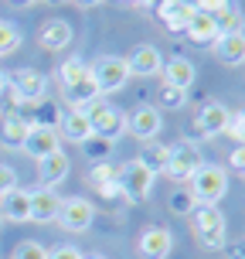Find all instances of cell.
<instances>
[{"mask_svg": "<svg viewBox=\"0 0 245 259\" xmlns=\"http://www.w3.org/2000/svg\"><path fill=\"white\" fill-rule=\"evenodd\" d=\"M228 167H232L238 178H245V147H235L232 154H228Z\"/></svg>", "mask_w": 245, "mask_h": 259, "instance_id": "cell-36", "label": "cell"}, {"mask_svg": "<svg viewBox=\"0 0 245 259\" xmlns=\"http://www.w3.org/2000/svg\"><path fill=\"white\" fill-rule=\"evenodd\" d=\"M82 147H85V154H89L95 164H106V157H109V147H113V143L99 140V137H89V140L82 143Z\"/></svg>", "mask_w": 245, "mask_h": 259, "instance_id": "cell-33", "label": "cell"}, {"mask_svg": "<svg viewBox=\"0 0 245 259\" xmlns=\"http://www.w3.org/2000/svg\"><path fill=\"white\" fill-rule=\"evenodd\" d=\"M154 181H157V178L143 167L140 160H126L123 167H116L119 191H123V198H126V201H133V205H140V201H146V198H150Z\"/></svg>", "mask_w": 245, "mask_h": 259, "instance_id": "cell-4", "label": "cell"}, {"mask_svg": "<svg viewBox=\"0 0 245 259\" xmlns=\"http://www.w3.org/2000/svg\"><path fill=\"white\" fill-rule=\"evenodd\" d=\"M58 208H62V198H58L52 188L31 191V222H38V225H52V222L58 219Z\"/></svg>", "mask_w": 245, "mask_h": 259, "instance_id": "cell-18", "label": "cell"}, {"mask_svg": "<svg viewBox=\"0 0 245 259\" xmlns=\"http://www.w3.org/2000/svg\"><path fill=\"white\" fill-rule=\"evenodd\" d=\"M242 24H245V17L238 7H232L228 14H221L218 21H215V27H218V38L221 34H242Z\"/></svg>", "mask_w": 245, "mask_h": 259, "instance_id": "cell-29", "label": "cell"}, {"mask_svg": "<svg viewBox=\"0 0 245 259\" xmlns=\"http://www.w3.org/2000/svg\"><path fill=\"white\" fill-rule=\"evenodd\" d=\"M89 72V65H85V58H78V55H72V58H65L58 68H55V78L62 82V85H72L75 78H82Z\"/></svg>", "mask_w": 245, "mask_h": 259, "instance_id": "cell-26", "label": "cell"}, {"mask_svg": "<svg viewBox=\"0 0 245 259\" xmlns=\"http://www.w3.org/2000/svg\"><path fill=\"white\" fill-rule=\"evenodd\" d=\"M0 219L7 222H31V191L14 188L0 198Z\"/></svg>", "mask_w": 245, "mask_h": 259, "instance_id": "cell-20", "label": "cell"}, {"mask_svg": "<svg viewBox=\"0 0 245 259\" xmlns=\"http://www.w3.org/2000/svg\"><path fill=\"white\" fill-rule=\"evenodd\" d=\"M191 7H184L181 0H160L157 4V17L164 21V27H167L170 34H184L187 31V24H191Z\"/></svg>", "mask_w": 245, "mask_h": 259, "instance_id": "cell-19", "label": "cell"}, {"mask_svg": "<svg viewBox=\"0 0 245 259\" xmlns=\"http://www.w3.org/2000/svg\"><path fill=\"white\" fill-rule=\"evenodd\" d=\"M232 7H235L232 0H198V11L208 14V17H215V21H218L221 14H228Z\"/></svg>", "mask_w": 245, "mask_h": 259, "instance_id": "cell-34", "label": "cell"}, {"mask_svg": "<svg viewBox=\"0 0 245 259\" xmlns=\"http://www.w3.org/2000/svg\"><path fill=\"white\" fill-rule=\"evenodd\" d=\"M228 191V170L218 164H201L187 178V194L194 198V205H218Z\"/></svg>", "mask_w": 245, "mask_h": 259, "instance_id": "cell-1", "label": "cell"}, {"mask_svg": "<svg viewBox=\"0 0 245 259\" xmlns=\"http://www.w3.org/2000/svg\"><path fill=\"white\" fill-rule=\"evenodd\" d=\"M0 225H4V219H0Z\"/></svg>", "mask_w": 245, "mask_h": 259, "instance_id": "cell-47", "label": "cell"}, {"mask_svg": "<svg viewBox=\"0 0 245 259\" xmlns=\"http://www.w3.org/2000/svg\"><path fill=\"white\" fill-rule=\"evenodd\" d=\"M7 85H11V96L14 103H41L44 96H48V78L41 75V72H34V68H17L14 75H7Z\"/></svg>", "mask_w": 245, "mask_h": 259, "instance_id": "cell-7", "label": "cell"}, {"mask_svg": "<svg viewBox=\"0 0 245 259\" xmlns=\"http://www.w3.org/2000/svg\"><path fill=\"white\" fill-rule=\"evenodd\" d=\"M116 4H136V7H154L160 0H116Z\"/></svg>", "mask_w": 245, "mask_h": 259, "instance_id": "cell-41", "label": "cell"}, {"mask_svg": "<svg viewBox=\"0 0 245 259\" xmlns=\"http://www.w3.org/2000/svg\"><path fill=\"white\" fill-rule=\"evenodd\" d=\"M21 41H24L21 27H17V24H11V21H0V58L14 55L17 48H21Z\"/></svg>", "mask_w": 245, "mask_h": 259, "instance_id": "cell-27", "label": "cell"}, {"mask_svg": "<svg viewBox=\"0 0 245 259\" xmlns=\"http://www.w3.org/2000/svg\"><path fill=\"white\" fill-rule=\"evenodd\" d=\"M228 116H232V109H228V106H221V103H205L201 109H198V116H194V133H198L201 140L225 137Z\"/></svg>", "mask_w": 245, "mask_h": 259, "instance_id": "cell-9", "label": "cell"}, {"mask_svg": "<svg viewBox=\"0 0 245 259\" xmlns=\"http://www.w3.org/2000/svg\"><path fill=\"white\" fill-rule=\"evenodd\" d=\"M38 45L44 52H65L72 45V24L68 21H44L38 31Z\"/></svg>", "mask_w": 245, "mask_h": 259, "instance_id": "cell-21", "label": "cell"}, {"mask_svg": "<svg viewBox=\"0 0 245 259\" xmlns=\"http://www.w3.org/2000/svg\"><path fill=\"white\" fill-rule=\"evenodd\" d=\"M157 99H160V106H167V109H181V106H187V92L177 89V85H167V82H160V92H157Z\"/></svg>", "mask_w": 245, "mask_h": 259, "instance_id": "cell-28", "label": "cell"}, {"mask_svg": "<svg viewBox=\"0 0 245 259\" xmlns=\"http://www.w3.org/2000/svg\"><path fill=\"white\" fill-rule=\"evenodd\" d=\"M34 126H38V123H34V113H31V116H24V113H17V109H14V113H7V116H4V126H0V143H4L7 150H21V147H24V140H27V133H31Z\"/></svg>", "mask_w": 245, "mask_h": 259, "instance_id": "cell-13", "label": "cell"}, {"mask_svg": "<svg viewBox=\"0 0 245 259\" xmlns=\"http://www.w3.org/2000/svg\"><path fill=\"white\" fill-rule=\"evenodd\" d=\"M4 85H7V75H4V72H0V92H4Z\"/></svg>", "mask_w": 245, "mask_h": 259, "instance_id": "cell-44", "label": "cell"}, {"mask_svg": "<svg viewBox=\"0 0 245 259\" xmlns=\"http://www.w3.org/2000/svg\"><path fill=\"white\" fill-rule=\"evenodd\" d=\"M123 62L129 68V78H150V75H160V68H164V58L154 45H133Z\"/></svg>", "mask_w": 245, "mask_h": 259, "instance_id": "cell-12", "label": "cell"}, {"mask_svg": "<svg viewBox=\"0 0 245 259\" xmlns=\"http://www.w3.org/2000/svg\"><path fill=\"white\" fill-rule=\"evenodd\" d=\"M225 259H245V235H238L235 242H225Z\"/></svg>", "mask_w": 245, "mask_h": 259, "instance_id": "cell-37", "label": "cell"}, {"mask_svg": "<svg viewBox=\"0 0 245 259\" xmlns=\"http://www.w3.org/2000/svg\"><path fill=\"white\" fill-rule=\"evenodd\" d=\"M11 259H48V249L34 242V239H24V242H17L11 252Z\"/></svg>", "mask_w": 245, "mask_h": 259, "instance_id": "cell-30", "label": "cell"}, {"mask_svg": "<svg viewBox=\"0 0 245 259\" xmlns=\"http://www.w3.org/2000/svg\"><path fill=\"white\" fill-rule=\"evenodd\" d=\"M95 99H99V85H95L92 72H85L82 78H75L72 85H62V103L72 106V109H89Z\"/></svg>", "mask_w": 245, "mask_h": 259, "instance_id": "cell-15", "label": "cell"}, {"mask_svg": "<svg viewBox=\"0 0 245 259\" xmlns=\"http://www.w3.org/2000/svg\"><path fill=\"white\" fill-rule=\"evenodd\" d=\"M48 259H82L75 246H58V249H48Z\"/></svg>", "mask_w": 245, "mask_h": 259, "instance_id": "cell-38", "label": "cell"}, {"mask_svg": "<svg viewBox=\"0 0 245 259\" xmlns=\"http://www.w3.org/2000/svg\"><path fill=\"white\" fill-rule=\"evenodd\" d=\"M11 7H17V11H24V7H31V4H38V0H7Z\"/></svg>", "mask_w": 245, "mask_h": 259, "instance_id": "cell-42", "label": "cell"}, {"mask_svg": "<svg viewBox=\"0 0 245 259\" xmlns=\"http://www.w3.org/2000/svg\"><path fill=\"white\" fill-rule=\"evenodd\" d=\"M72 4H78L82 11H89V7H99V4H106V0H72Z\"/></svg>", "mask_w": 245, "mask_h": 259, "instance_id": "cell-40", "label": "cell"}, {"mask_svg": "<svg viewBox=\"0 0 245 259\" xmlns=\"http://www.w3.org/2000/svg\"><path fill=\"white\" fill-rule=\"evenodd\" d=\"M211 52H215V58L221 65H232V68L245 65V31L242 34H221V38H215Z\"/></svg>", "mask_w": 245, "mask_h": 259, "instance_id": "cell-23", "label": "cell"}, {"mask_svg": "<svg viewBox=\"0 0 245 259\" xmlns=\"http://www.w3.org/2000/svg\"><path fill=\"white\" fill-rule=\"evenodd\" d=\"M58 137L68 143H82L92 137V130H89V119H85V109H68V113H62L58 116Z\"/></svg>", "mask_w": 245, "mask_h": 259, "instance_id": "cell-17", "label": "cell"}, {"mask_svg": "<svg viewBox=\"0 0 245 259\" xmlns=\"http://www.w3.org/2000/svg\"><path fill=\"white\" fill-rule=\"evenodd\" d=\"M201 164H205L201 150H198L191 140H177V143L167 147V167H164V174H167L174 184H187V178H191Z\"/></svg>", "mask_w": 245, "mask_h": 259, "instance_id": "cell-5", "label": "cell"}, {"mask_svg": "<svg viewBox=\"0 0 245 259\" xmlns=\"http://www.w3.org/2000/svg\"><path fill=\"white\" fill-rule=\"evenodd\" d=\"M82 259H106V256H99V252H95V256H82Z\"/></svg>", "mask_w": 245, "mask_h": 259, "instance_id": "cell-46", "label": "cell"}, {"mask_svg": "<svg viewBox=\"0 0 245 259\" xmlns=\"http://www.w3.org/2000/svg\"><path fill=\"white\" fill-rule=\"evenodd\" d=\"M160 75H164V82H167V85H177V89L191 92V85H194V78H198V72H194V65L187 62V58L174 55V58H167V62H164Z\"/></svg>", "mask_w": 245, "mask_h": 259, "instance_id": "cell-22", "label": "cell"}, {"mask_svg": "<svg viewBox=\"0 0 245 259\" xmlns=\"http://www.w3.org/2000/svg\"><path fill=\"white\" fill-rule=\"evenodd\" d=\"M68 170H72V160L65 150H55V154L41 157L38 160V181L41 188H55V184H62L68 178Z\"/></svg>", "mask_w": 245, "mask_h": 259, "instance_id": "cell-16", "label": "cell"}, {"mask_svg": "<svg viewBox=\"0 0 245 259\" xmlns=\"http://www.w3.org/2000/svg\"><path fill=\"white\" fill-rule=\"evenodd\" d=\"M160 126H164V113H160L157 106H136V109L126 116V133H133L140 143L157 140Z\"/></svg>", "mask_w": 245, "mask_h": 259, "instance_id": "cell-10", "label": "cell"}, {"mask_svg": "<svg viewBox=\"0 0 245 259\" xmlns=\"http://www.w3.org/2000/svg\"><path fill=\"white\" fill-rule=\"evenodd\" d=\"M95 191L103 194L106 201H116V198H123V191H119V184H116V178H113V181H109V184H103V188H95Z\"/></svg>", "mask_w": 245, "mask_h": 259, "instance_id": "cell-39", "label": "cell"}, {"mask_svg": "<svg viewBox=\"0 0 245 259\" xmlns=\"http://www.w3.org/2000/svg\"><path fill=\"white\" fill-rule=\"evenodd\" d=\"M238 119H242V133H245V109H238Z\"/></svg>", "mask_w": 245, "mask_h": 259, "instance_id": "cell-43", "label": "cell"}, {"mask_svg": "<svg viewBox=\"0 0 245 259\" xmlns=\"http://www.w3.org/2000/svg\"><path fill=\"white\" fill-rule=\"evenodd\" d=\"M174 249V235L164 225H146L136 239V256L140 259H167Z\"/></svg>", "mask_w": 245, "mask_h": 259, "instance_id": "cell-11", "label": "cell"}, {"mask_svg": "<svg viewBox=\"0 0 245 259\" xmlns=\"http://www.w3.org/2000/svg\"><path fill=\"white\" fill-rule=\"evenodd\" d=\"M191 232L205 249H221L228 235V222L215 205H194L191 211Z\"/></svg>", "mask_w": 245, "mask_h": 259, "instance_id": "cell-2", "label": "cell"}, {"mask_svg": "<svg viewBox=\"0 0 245 259\" xmlns=\"http://www.w3.org/2000/svg\"><path fill=\"white\" fill-rule=\"evenodd\" d=\"M136 160H140L143 167L157 178V174H164V167H167V147H164V143H157V140H146L140 147V157H136Z\"/></svg>", "mask_w": 245, "mask_h": 259, "instance_id": "cell-25", "label": "cell"}, {"mask_svg": "<svg viewBox=\"0 0 245 259\" xmlns=\"http://www.w3.org/2000/svg\"><path fill=\"white\" fill-rule=\"evenodd\" d=\"M92 219H95L92 201H85L82 194H72V198H62V208H58L55 222L65 232H85V229H92Z\"/></svg>", "mask_w": 245, "mask_h": 259, "instance_id": "cell-8", "label": "cell"}, {"mask_svg": "<svg viewBox=\"0 0 245 259\" xmlns=\"http://www.w3.org/2000/svg\"><path fill=\"white\" fill-rule=\"evenodd\" d=\"M55 150H62V137H58L55 126H34L27 133L24 147H21V154H27L31 160H41V157L55 154Z\"/></svg>", "mask_w": 245, "mask_h": 259, "instance_id": "cell-14", "label": "cell"}, {"mask_svg": "<svg viewBox=\"0 0 245 259\" xmlns=\"http://www.w3.org/2000/svg\"><path fill=\"white\" fill-rule=\"evenodd\" d=\"M116 178V167L106 160V164H92V170H89V184L92 188H103V184H109Z\"/></svg>", "mask_w": 245, "mask_h": 259, "instance_id": "cell-32", "label": "cell"}, {"mask_svg": "<svg viewBox=\"0 0 245 259\" xmlns=\"http://www.w3.org/2000/svg\"><path fill=\"white\" fill-rule=\"evenodd\" d=\"M14 188H17V170L7 167V164H0V198L7 191H14Z\"/></svg>", "mask_w": 245, "mask_h": 259, "instance_id": "cell-35", "label": "cell"}, {"mask_svg": "<svg viewBox=\"0 0 245 259\" xmlns=\"http://www.w3.org/2000/svg\"><path fill=\"white\" fill-rule=\"evenodd\" d=\"M85 119H89L92 137H99V140H106V143H113L116 137L126 133V116H123L113 103H103V99H95V103L85 109Z\"/></svg>", "mask_w": 245, "mask_h": 259, "instance_id": "cell-3", "label": "cell"}, {"mask_svg": "<svg viewBox=\"0 0 245 259\" xmlns=\"http://www.w3.org/2000/svg\"><path fill=\"white\" fill-rule=\"evenodd\" d=\"M170 211H174V215H191L194 211V198L191 194H187V188H177V191L170 194Z\"/></svg>", "mask_w": 245, "mask_h": 259, "instance_id": "cell-31", "label": "cell"}, {"mask_svg": "<svg viewBox=\"0 0 245 259\" xmlns=\"http://www.w3.org/2000/svg\"><path fill=\"white\" fill-rule=\"evenodd\" d=\"M89 72H92V78H95V85H99V96H113V92H119L129 82V68L119 55L95 58V65H89Z\"/></svg>", "mask_w": 245, "mask_h": 259, "instance_id": "cell-6", "label": "cell"}, {"mask_svg": "<svg viewBox=\"0 0 245 259\" xmlns=\"http://www.w3.org/2000/svg\"><path fill=\"white\" fill-rule=\"evenodd\" d=\"M44 4H52V7H58V4H65V0H44Z\"/></svg>", "mask_w": 245, "mask_h": 259, "instance_id": "cell-45", "label": "cell"}, {"mask_svg": "<svg viewBox=\"0 0 245 259\" xmlns=\"http://www.w3.org/2000/svg\"><path fill=\"white\" fill-rule=\"evenodd\" d=\"M191 41H198V45H215V38H218V27H215V17H208V14L194 11L191 14V24H187V31H184Z\"/></svg>", "mask_w": 245, "mask_h": 259, "instance_id": "cell-24", "label": "cell"}]
</instances>
